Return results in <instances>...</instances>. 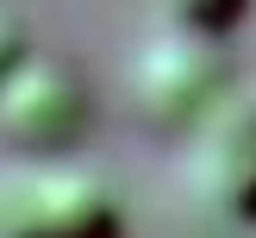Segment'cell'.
<instances>
[{
    "mask_svg": "<svg viewBox=\"0 0 256 238\" xmlns=\"http://www.w3.org/2000/svg\"><path fill=\"white\" fill-rule=\"evenodd\" d=\"M25 57H32V44H25V25L19 19H12V13L6 7H0V82H6V75L12 69H19V63Z\"/></svg>",
    "mask_w": 256,
    "mask_h": 238,
    "instance_id": "obj_6",
    "label": "cell"
},
{
    "mask_svg": "<svg viewBox=\"0 0 256 238\" xmlns=\"http://www.w3.org/2000/svg\"><path fill=\"white\" fill-rule=\"evenodd\" d=\"M88 132V88L50 57H25L0 82V138L32 157H56Z\"/></svg>",
    "mask_w": 256,
    "mask_h": 238,
    "instance_id": "obj_3",
    "label": "cell"
},
{
    "mask_svg": "<svg viewBox=\"0 0 256 238\" xmlns=\"http://www.w3.org/2000/svg\"><path fill=\"white\" fill-rule=\"evenodd\" d=\"M150 7H156V25H182V32L225 38L250 13V0H150Z\"/></svg>",
    "mask_w": 256,
    "mask_h": 238,
    "instance_id": "obj_5",
    "label": "cell"
},
{
    "mask_svg": "<svg viewBox=\"0 0 256 238\" xmlns=\"http://www.w3.org/2000/svg\"><path fill=\"white\" fill-rule=\"evenodd\" d=\"M138 113L162 132H188L200 125L232 88V69L219 57V38L206 32H182V25H156V32L138 44L132 69H125Z\"/></svg>",
    "mask_w": 256,
    "mask_h": 238,
    "instance_id": "obj_2",
    "label": "cell"
},
{
    "mask_svg": "<svg viewBox=\"0 0 256 238\" xmlns=\"http://www.w3.org/2000/svg\"><path fill=\"white\" fill-rule=\"evenodd\" d=\"M0 238H125V207L94 169L25 163L0 175Z\"/></svg>",
    "mask_w": 256,
    "mask_h": 238,
    "instance_id": "obj_1",
    "label": "cell"
},
{
    "mask_svg": "<svg viewBox=\"0 0 256 238\" xmlns=\"http://www.w3.org/2000/svg\"><path fill=\"white\" fill-rule=\"evenodd\" d=\"M188 182L225 219H256V100L225 94L200 125H188Z\"/></svg>",
    "mask_w": 256,
    "mask_h": 238,
    "instance_id": "obj_4",
    "label": "cell"
}]
</instances>
